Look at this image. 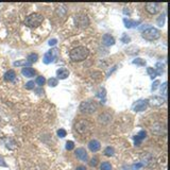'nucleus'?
<instances>
[{
    "mask_svg": "<svg viewBox=\"0 0 170 170\" xmlns=\"http://www.w3.org/2000/svg\"><path fill=\"white\" fill-rule=\"evenodd\" d=\"M88 51L87 48L83 47V46H79L77 48H73L72 50L70 51V59L72 60L73 62H81L84 61L86 58L88 56Z\"/></svg>",
    "mask_w": 170,
    "mask_h": 170,
    "instance_id": "nucleus-1",
    "label": "nucleus"
},
{
    "mask_svg": "<svg viewBox=\"0 0 170 170\" xmlns=\"http://www.w3.org/2000/svg\"><path fill=\"white\" fill-rule=\"evenodd\" d=\"M44 20L43 15L39 13H32L30 14L25 20L26 26H28L29 28H37L38 26H41V22Z\"/></svg>",
    "mask_w": 170,
    "mask_h": 170,
    "instance_id": "nucleus-2",
    "label": "nucleus"
},
{
    "mask_svg": "<svg viewBox=\"0 0 170 170\" xmlns=\"http://www.w3.org/2000/svg\"><path fill=\"white\" fill-rule=\"evenodd\" d=\"M74 128H76L77 132L79 133V134L84 135V134H88V133L91 132V129H93V124L88 120L81 119V120H79L76 123Z\"/></svg>",
    "mask_w": 170,
    "mask_h": 170,
    "instance_id": "nucleus-3",
    "label": "nucleus"
},
{
    "mask_svg": "<svg viewBox=\"0 0 170 170\" xmlns=\"http://www.w3.org/2000/svg\"><path fill=\"white\" fill-rule=\"evenodd\" d=\"M161 37V32H159V30H157L156 28H152V27H150L148 29H146L143 32V38L147 39V41H155L157 38Z\"/></svg>",
    "mask_w": 170,
    "mask_h": 170,
    "instance_id": "nucleus-4",
    "label": "nucleus"
},
{
    "mask_svg": "<svg viewBox=\"0 0 170 170\" xmlns=\"http://www.w3.org/2000/svg\"><path fill=\"white\" fill-rule=\"evenodd\" d=\"M98 104L95 101H84L80 104V111L84 114H93L97 111Z\"/></svg>",
    "mask_w": 170,
    "mask_h": 170,
    "instance_id": "nucleus-5",
    "label": "nucleus"
},
{
    "mask_svg": "<svg viewBox=\"0 0 170 170\" xmlns=\"http://www.w3.org/2000/svg\"><path fill=\"white\" fill-rule=\"evenodd\" d=\"M146 10L147 12L150 13V14H156V13L159 12L161 10V3L158 2H148L146 3Z\"/></svg>",
    "mask_w": 170,
    "mask_h": 170,
    "instance_id": "nucleus-6",
    "label": "nucleus"
},
{
    "mask_svg": "<svg viewBox=\"0 0 170 170\" xmlns=\"http://www.w3.org/2000/svg\"><path fill=\"white\" fill-rule=\"evenodd\" d=\"M149 102H148V100H138L136 102L133 104V111L135 112H143L147 109V106H148Z\"/></svg>",
    "mask_w": 170,
    "mask_h": 170,
    "instance_id": "nucleus-7",
    "label": "nucleus"
},
{
    "mask_svg": "<svg viewBox=\"0 0 170 170\" xmlns=\"http://www.w3.org/2000/svg\"><path fill=\"white\" fill-rule=\"evenodd\" d=\"M76 22L81 28H85V27L88 26L89 20H88L86 15H78V16H76Z\"/></svg>",
    "mask_w": 170,
    "mask_h": 170,
    "instance_id": "nucleus-8",
    "label": "nucleus"
},
{
    "mask_svg": "<svg viewBox=\"0 0 170 170\" xmlns=\"http://www.w3.org/2000/svg\"><path fill=\"white\" fill-rule=\"evenodd\" d=\"M76 155L80 161H82V162H86L88 158V154L84 148H78V149L76 150Z\"/></svg>",
    "mask_w": 170,
    "mask_h": 170,
    "instance_id": "nucleus-9",
    "label": "nucleus"
},
{
    "mask_svg": "<svg viewBox=\"0 0 170 170\" xmlns=\"http://www.w3.org/2000/svg\"><path fill=\"white\" fill-rule=\"evenodd\" d=\"M146 135H147V133H146V131H140V132L138 133L137 135H135L134 137H133V139H134V143H135V146H139L140 145V143H141V140L143 139H145L146 138Z\"/></svg>",
    "mask_w": 170,
    "mask_h": 170,
    "instance_id": "nucleus-10",
    "label": "nucleus"
},
{
    "mask_svg": "<svg viewBox=\"0 0 170 170\" xmlns=\"http://www.w3.org/2000/svg\"><path fill=\"white\" fill-rule=\"evenodd\" d=\"M88 148H89V150H91V152H97V151L100 150V148H101V145H100V143L98 140L93 139V140L89 141Z\"/></svg>",
    "mask_w": 170,
    "mask_h": 170,
    "instance_id": "nucleus-11",
    "label": "nucleus"
},
{
    "mask_svg": "<svg viewBox=\"0 0 170 170\" xmlns=\"http://www.w3.org/2000/svg\"><path fill=\"white\" fill-rule=\"evenodd\" d=\"M102 41L103 44L105 46H113L115 44V39L113 36H111L110 34H104L102 37Z\"/></svg>",
    "mask_w": 170,
    "mask_h": 170,
    "instance_id": "nucleus-12",
    "label": "nucleus"
},
{
    "mask_svg": "<svg viewBox=\"0 0 170 170\" xmlns=\"http://www.w3.org/2000/svg\"><path fill=\"white\" fill-rule=\"evenodd\" d=\"M148 102L151 103V105L152 106H159V105H162L165 101L162 97H153L150 100H148Z\"/></svg>",
    "mask_w": 170,
    "mask_h": 170,
    "instance_id": "nucleus-13",
    "label": "nucleus"
},
{
    "mask_svg": "<svg viewBox=\"0 0 170 170\" xmlns=\"http://www.w3.org/2000/svg\"><path fill=\"white\" fill-rule=\"evenodd\" d=\"M56 76H58L59 79L64 80V79H66L68 76H69V71H68L66 68H60L59 70L56 71Z\"/></svg>",
    "mask_w": 170,
    "mask_h": 170,
    "instance_id": "nucleus-14",
    "label": "nucleus"
},
{
    "mask_svg": "<svg viewBox=\"0 0 170 170\" xmlns=\"http://www.w3.org/2000/svg\"><path fill=\"white\" fill-rule=\"evenodd\" d=\"M3 78H4V80L8 81V82H12V81L15 80V78H16V73H15L14 70H9L4 73Z\"/></svg>",
    "mask_w": 170,
    "mask_h": 170,
    "instance_id": "nucleus-15",
    "label": "nucleus"
},
{
    "mask_svg": "<svg viewBox=\"0 0 170 170\" xmlns=\"http://www.w3.org/2000/svg\"><path fill=\"white\" fill-rule=\"evenodd\" d=\"M21 73H22L25 77H27V78H31V77H33L35 74V70L31 67H25V68H22Z\"/></svg>",
    "mask_w": 170,
    "mask_h": 170,
    "instance_id": "nucleus-16",
    "label": "nucleus"
},
{
    "mask_svg": "<svg viewBox=\"0 0 170 170\" xmlns=\"http://www.w3.org/2000/svg\"><path fill=\"white\" fill-rule=\"evenodd\" d=\"M53 61V51H48L44 55V63L45 64H50Z\"/></svg>",
    "mask_w": 170,
    "mask_h": 170,
    "instance_id": "nucleus-17",
    "label": "nucleus"
},
{
    "mask_svg": "<svg viewBox=\"0 0 170 170\" xmlns=\"http://www.w3.org/2000/svg\"><path fill=\"white\" fill-rule=\"evenodd\" d=\"M123 24L126 28H132L134 26H137L139 24V21H134V20H131V19H126V18H123Z\"/></svg>",
    "mask_w": 170,
    "mask_h": 170,
    "instance_id": "nucleus-18",
    "label": "nucleus"
},
{
    "mask_svg": "<svg viewBox=\"0 0 170 170\" xmlns=\"http://www.w3.org/2000/svg\"><path fill=\"white\" fill-rule=\"evenodd\" d=\"M37 60H38V55L35 54V53H30L29 55H28V58H27V61L29 62V63H31V64L35 63Z\"/></svg>",
    "mask_w": 170,
    "mask_h": 170,
    "instance_id": "nucleus-19",
    "label": "nucleus"
},
{
    "mask_svg": "<svg viewBox=\"0 0 170 170\" xmlns=\"http://www.w3.org/2000/svg\"><path fill=\"white\" fill-rule=\"evenodd\" d=\"M115 153V150L114 148H112V147H106L105 150H104V154L106 156H113Z\"/></svg>",
    "mask_w": 170,
    "mask_h": 170,
    "instance_id": "nucleus-20",
    "label": "nucleus"
},
{
    "mask_svg": "<svg viewBox=\"0 0 170 170\" xmlns=\"http://www.w3.org/2000/svg\"><path fill=\"white\" fill-rule=\"evenodd\" d=\"M147 72L149 73L150 74V77H151V79H154L155 77H157V74H156V71H155V69H153L152 67H148L147 68Z\"/></svg>",
    "mask_w": 170,
    "mask_h": 170,
    "instance_id": "nucleus-21",
    "label": "nucleus"
},
{
    "mask_svg": "<svg viewBox=\"0 0 170 170\" xmlns=\"http://www.w3.org/2000/svg\"><path fill=\"white\" fill-rule=\"evenodd\" d=\"M31 63L27 61V60H24V61H18V62H15L14 63V66H30Z\"/></svg>",
    "mask_w": 170,
    "mask_h": 170,
    "instance_id": "nucleus-22",
    "label": "nucleus"
},
{
    "mask_svg": "<svg viewBox=\"0 0 170 170\" xmlns=\"http://www.w3.org/2000/svg\"><path fill=\"white\" fill-rule=\"evenodd\" d=\"M100 168H101V170H112V165L109 162H104V163H102Z\"/></svg>",
    "mask_w": 170,
    "mask_h": 170,
    "instance_id": "nucleus-23",
    "label": "nucleus"
},
{
    "mask_svg": "<svg viewBox=\"0 0 170 170\" xmlns=\"http://www.w3.org/2000/svg\"><path fill=\"white\" fill-rule=\"evenodd\" d=\"M48 84H49V86H51V87H54V86L58 85V79H55V78H50V79L48 80Z\"/></svg>",
    "mask_w": 170,
    "mask_h": 170,
    "instance_id": "nucleus-24",
    "label": "nucleus"
},
{
    "mask_svg": "<svg viewBox=\"0 0 170 170\" xmlns=\"http://www.w3.org/2000/svg\"><path fill=\"white\" fill-rule=\"evenodd\" d=\"M45 82H46V80H45L44 77H43V76L37 77V79H36V83H37V85H39V86H43V85L45 84Z\"/></svg>",
    "mask_w": 170,
    "mask_h": 170,
    "instance_id": "nucleus-25",
    "label": "nucleus"
},
{
    "mask_svg": "<svg viewBox=\"0 0 170 170\" xmlns=\"http://www.w3.org/2000/svg\"><path fill=\"white\" fill-rule=\"evenodd\" d=\"M133 64H136V65H141V66H145L146 65V61L143 59H136L133 61Z\"/></svg>",
    "mask_w": 170,
    "mask_h": 170,
    "instance_id": "nucleus-26",
    "label": "nucleus"
},
{
    "mask_svg": "<svg viewBox=\"0 0 170 170\" xmlns=\"http://www.w3.org/2000/svg\"><path fill=\"white\" fill-rule=\"evenodd\" d=\"M73 148H74V144H73V141L68 140L67 143H66V149H67L68 151H70V150H72Z\"/></svg>",
    "mask_w": 170,
    "mask_h": 170,
    "instance_id": "nucleus-27",
    "label": "nucleus"
},
{
    "mask_svg": "<svg viewBox=\"0 0 170 170\" xmlns=\"http://www.w3.org/2000/svg\"><path fill=\"white\" fill-rule=\"evenodd\" d=\"M162 94L164 95L165 97L167 96V83L165 82L164 84H163V86H162Z\"/></svg>",
    "mask_w": 170,
    "mask_h": 170,
    "instance_id": "nucleus-28",
    "label": "nucleus"
},
{
    "mask_svg": "<svg viewBox=\"0 0 170 170\" xmlns=\"http://www.w3.org/2000/svg\"><path fill=\"white\" fill-rule=\"evenodd\" d=\"M34 86H35V85H34V82H33V81H29L28 83H26V88L27 89H33Z\"/></svg>",
    "mask_w": 170,
    "mask_h": 170,
    "instance_id": "nucleus-29",
    "label": "nucleus"
},
{
    "mask_svg": "<svg viewBox=\"0 0 170 170\" xmlns=\"http://www.w3.org/2000/svg\"><path fill=\"white\" fill-rule=\"evenodd\" d=\"M58 135H59L61 138L65 137V136H66V131H65L64 129H60L59 131H58Z\"/></svg>",
    "mask_w": 170,
    "mask_h": 170,
    "instance_id": "nucleus-30",
    "label": "nucleus"
},
{
    "mask_svg": "<svg viewBox=\"0 0 170 170\" xmlns=\"http://www.w3.org/2000/svg\"><path fill=\"white\" fill-rule=\"evenodd\" d=\"M97 164H98V158L97 157H94L91 161V166H96Z\"/></svg>",
    "mask_w": 170,
    "mask_h": 170,
    "instance_id": "nucleus-31",
    "label": "nucleus"
},
{
    "mask_svg": "<svg viewBox=\"0 0 170 170\" xmlns=\"http://www.w3.org/2000/svg\"><path fill=\"white\" fill-rule=\"evenodd\" d=\"M141 167H143V164H141V163H138V164L133 165V169L134 170H138L139 168H141Z\"/></svg>",
    "mask_w": 170,
    "mask_h": 170,
    "instance_id": "nucleus-32",
    "label": "nucleus"
},
{
    "mask_svg": "<svg viewBox=\"0 0 170 170\" xmlns=\"http://www.w3.org/2000/svg\"><path fill=\"white\" fill-rule=\"evenodd\" d=\"M164 17H165V14H163V16H161V18H159V19L157 20L158 25H159L161 27L163 26V24H164Z\"/></svg>",
    "mask_w": 170,
    "mask_h": 170,
    "instance_id": "nucleus-33",
    "label": "nucleus"
},
{
    "mask_svg": "<svg viewBox=\"0 0 170 170\" xmlns=\"http://www.w3.org/2000/svg\"><path fill=\"white\" fill-rule=\"evenodd\" d=\"M158 84H159V81H157V80H156L155 82L153 83V85H152V91H155L156 88H157Z\"/></svg>",
    "mask_w": 170,
    "mask_h": 170,
    "instance_id": "nucleus-34",
    "label": "nucleus"
},
{
    "mask_svg": "<svg viewBox=\"0 0 170 170\" xmlns=\"http://www.w3.org/2000/svg\"><path fill=\"white\" fill-rule=\"evenodd\" d=\"M121 41H122L123 43H128V41H130V38H129V37H126V34H123L122 38H121Z\"/></svg>",
    "mask_w": 170,
    "mask_h": 170,
    "instance_id": "nucleus-35",
    "label": "nucleus"
},
{
    "mask_svg": "<svg viewBox=\"0 0 170 170\" xmlns=\"http://www.w3.org/2000/svg\"><path fill=\"white\" fill-rule=\"evenodd\" d=\"M56 44V39L55 38H53V39H50L49 41V45L50 46H54Z\"/></svg>",
    "mask_w": 170,
    "mask_h": 170,
    "instance_id": "nucleus-36",
    "label": "nucleus"
},
{
    "mask_svg": "<svg viewBox=\"0 0 170 170\" xmlns=\"http://www.w3.org/2000/svg\"><path fill=\"white\" fill-rule=\"evenodd\" d=\"M76 170H86V167L85 166H79V167H77Z\"/></svg>",
    "mask_w": 170,
    "mask_h": 170,
    "instance_id": "nucleus-37",
    "label": "nucleus"
},
{
    "mask_svg": "<svg viewBox=\"0 0 170 170\" xmlns=\"http://www.w3.org/2000/svg\"><path fill=\"white\" fill-rule=\"evenodd\" d=\"M0 165H1V166H4V167H6V163H4V162H3V159L2 158H0Z\"/></svg>",
    "mask_w": 170,
    "mask_h": 170,
    "instance_id": "nucleus-38",
    "label": "nucleus"
},
{
    "mask_svg": "<svg viewBox=\"0 0 170 170\" xmlns=\"http://www.w3.org/2000/svg\"><path fill=\"white\" fill-rule=\"evenodd\" d=\"M0 120H1V118H0Z\"/></svg>",
    "mask_w": 170,
    "mask_h": 170,
    "instance_id": "nucleus-39",
    "label": "nucleus"
}]
</instances>
